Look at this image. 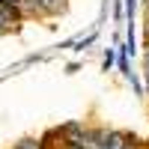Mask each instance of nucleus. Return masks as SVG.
Returning a JSON list of instances; mask_svg holds the SVG:
<instances>
[{"instance_id":"9","label":"nucleus","mask_w":149,"mask_h":149,"mask_svg":"<svg viewBox=\"0 0 149 149\" xmlns=\"http://www.w3.org/2000/svg\"><path fill=\"white\" fill-rule=\"evenodd\" d=\"M143 39H146V45H149V24H146V30H143Z\"/></svg>"},{"instance_id":"7","label":"nucleus","mask_w":149,"mask_h":149,"mask_svg":"<svg viewBox=\"0 0 149 149\" xmlns=\"http://www.w3.org/2000/svg\"><path fill=\"white\" fill-rule=\"evenodd\" d=\"M134 9H137V0H125V15H128V18L134 15Z\"/></svg>"},{"instance_id":"5","label":"nucleus","mask_w":149,"mask_h":149,"mask_svg":"<svg viewBox=\"0 0 149 149\" xmlns=\"http://www.w3.org/2000/svg\"><path fill=\"white\" fill-rule=\"evenodd\" d=\"M122 15H125V3H122V0H113V21H122Z\"/></svg>"},{"instance_id":"2","label":"nucleus","mask_w":149,"mask_h":149,"mask_svg":"<svg viewBox=\"0 0 149 149\" xmlns=\"http://www.w3.org/2000/svg\"><path fill=\"white\" fill-rule=\"evenodd\" d=\"M113 63H116V48H107L104 57H102V69L110 72V69H113Z\"/></svg>"},{"instance_id":"1","label":"nucleus","mask_w":149,"mask_h":149,"mask_svg":"<svg viewBox=\"0 0 149 149\" xmlns=\"http://www.w3.org/2000/svg\"><path fill=\"white\" fill-rule=\"evenodd\" d=\"M66 3L69 0H24L21 6V18H51V15H60V12H66Z\"/></svg>"},{"instance_id":"4","label":"nucleus","mask_w":149,"mask_h":149,"mask_svg":"<svg viewBox=\"0 0 149 149\" xmlns=\"http://www.w3.org/2000/svg\"><path fill=\"white\" fill-rule=\"evenodd\" d=\"M95 36H98V30H93L90 36H84V39H78V42H74V45H78V51H84V48H90V45L95 42Z\"/></svg>"},{"instance_id":"3","label":"nucleus","mask_w":149,"mask_h":149,"mask_svg":"<svg viewBox=\"0 0 149 149\" xmlns=\"http://www.w3.org/2000/svg\"><path fill=\"white\" fill-rule=\"evenodd\" d=\"M128 81H131V86H134V93H137V95H146V86H143V81L137 78V72H131Z\"/></svg>"},{"instance_id":"6","label":"nucleus","mask_w":149,"mask_h":149,"mask_svg":"<svg viewBox=\"0 0 149 149\" xmlns=\"http://www.w3.org/2000/svg\"><path fill=\"white\" fill-rule=\"evenodd\" d=\"M143 74L149 78V45H143Z\"/></svg>"},{"instance_id":"8","label":"nucleus","mask_w":149,"mask_h":149,"mask_svg":"<svg viewBox=\"0 0 149 149\" xmlns=\"http://www.w3.org/2000/svg\"><path fill=\"white\" fill-rule=\"evenodd\" d=\"M143 15H146V24H149V0H143Z\"/></svg>"}]
</instances>
